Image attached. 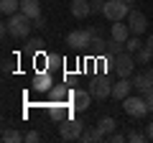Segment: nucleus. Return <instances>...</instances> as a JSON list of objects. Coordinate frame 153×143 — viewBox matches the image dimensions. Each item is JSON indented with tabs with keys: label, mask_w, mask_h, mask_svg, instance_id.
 I'll return each instance as SVG.
<instances>
[{
	"label": "nucleus",
	"mask_w": 153,
	"mask_h": 143,
	"mask_svg": "<svg viewBox=\"0 0 153 143\" xmlns=\"http://www.w3.org/2000/svg\"><path fill=\"white\" fill-rule=\"evenodd\" d=\"M125 3H135V0H125Z\"/></svg>",
	"instance_id": "nucleus-36"
},
{
	"label": "nucleus",
	"mask_w": 153,
	"mask_h": 143,
	"mask_svg": "<svg viewBox=\"0 0 153 143\" xmlns=\"http://www.w3.org/2000/svg\"><path fill=\"white\" fill-rule=\"evenodd\" d=\"M79 141H82V143H92V141H107V136H105V133L100 130L97 125H94V128H87V130L82 133V138H79Z\"/></svg>",
	"instance_id": "nucleus-18"
},
{
	"label": "nucleus",
	"mask_w": 153,
	"mask_h": 143,
	"mask_svg": "<svg viewBox=\"0 0 153 143\" xmlns=\"http://www.w3.org/2000/svg\"><path fill=\"white\" fill-rule=\"evenodd\" d=\"M130 36H133V33H130V26H128V23H123V21H115V23H112V39H115V41L125 44Z\"/></svg>",
	"instance_id": "nucleus-16"
},
{
	"label": "nucleus",
	"mask_w": 153,
	"mask_h": 143,
	"mask_svg": "<svg viewBox=\"0 0 153 143\" xmlns=\"http://www.w3.org/2000/svg\"><path fill=\"white\" fill-rule=\"evenodd\" d=\"M69 10L74 18H87V16H92V3L89 0H71Z\"/></svg>",
	"instance_id": "nucleus-13"
},
{
	"label": "nucleus",
	"mask_w": 153,
	"mask_h": 143,
	"mask_svg": "<svg viewBox=\"0 0 153 143\" xmlns=\"http://www.w3.org/2000/svg\"><path fill=\"white\" fill-rule=\"evenodd\" d=\"M128 26H130L133 36H140V33L148 31V18L143 16L140 10H133V8H130V13H128Z\"/></svg>",
	"instance_id": "nucleus-8"
},
{
	"label": "nucleus",
	"mask_w": 153,
	"mask_h": 143,
	"mask_svg": "<svg viewBox=\"0 0 153 143\" xmlns=\"http://www.w3.org/2000/svg\"><path fill=\"white\" fill-rule=\"evenodd\" d=\"M133 87H135L140 95L151 92V89H153V74H151V72H146V74H135V77H133Z\"/></svg>",
	"instance_id": "nucleus-14"
},
{
	"label": "nucleus",
	"mask_w": 153,
	"mask_h": 143,
	"mask_svg": "<svg viewBox=\"0 0 153 143\" xmlns=\"http://www.w3.org/2000/svg\"><path fill=\"white\" fill-rule=\"evenodd\" d=\"M3 141L5 143H21V141H26V136H21L18 133V128H3Z\"/></svg>",
	"instance_id": "nucleus-21"
},
{
	"label": "nucleus",
	"mask_w": 153,
	"mask_h": 143,
	"mask_svg": "<svg viewBox=\"0 0 153 143\" xmlns=\"http://www.w3.org/2000/svg\"><path fill=\"white\" fill-rule=\"evenodd\" d=\"M41 49H44V39H38V36H36V39H28V44H26L28 54H38Z\"/></svg>",
	"instance_id": "nucleus-24"
},
{
	"label": "nucleus",
	"mask_w": 153,
	"mask_h": 143,
	"mask_svg": "<svg viewBox=\"0 0 153 143\" xmlns=\"http://www.w3.org/2000/svg\"><path fill=\"white\" fill-rule=\"evenodd\" d=\"M107 141L110 143H123V141H128V136H123V133H110Z\"/></svg>",
	"instance_id": "nucleus-29"
},
{
	"label": "nucleus",
	"mask_w": 153,
	"mask_h": 143,
	"mask_svg": "<svg viewBox=\"0 0 153 143\" xmlns=\"http://www.w3.org/2000/svg\"><path fill=\"white\" fill-rule=\"evenodd\" d=\"M92 3V13H102L105 10V0H89Z\"/></svg>",
	"instance_id": "nucleus-30"
},
{
	"label": "nucleus",
	"mask_w": 153,
	"mask_h": 143,
	"mask_svg": "<svg viewBox=\"0 0 153 143\" xmlns=\"http://www.w3.org/2000/svg\"><path fill=\"white\" fill-rule=\"evenodd\" d=\"M21 10L26 13L28 18H38V16H41V5H38V0H21Z\"/></svg>",
	"instance_id": "nucleus-17"
},
{
	"label": "nucleus",
	"mask_w": 153,
	"mask_h": 143,
	"mask_svg": "<svg viewBox=\"0 0 153 143\" xmlns=\"http://www.w3.org/2000/svg\"><path fill=\"white\" fill-rule=\"evenodd\" d=\"M151 74H153V66H151Z\"/></svg>",
	"instance_id": "nucleus-37"
},
{
	"label": "nucleus",
	"mask_w": 153,
	"mask_h": 143,
	"mask_svg": "<svg viewBox=\"0 0 153 143\" xmlns=\"http://www.w3.org/2000/svg\"><path fill=\"white\" fill-rule=\"evenodd\" d=\"M92 92H89V89H71V97H69V102H71V107H74V110H87L89 105H92Z\"/></svg>",
	"instance_id": "nucleus-9"
},
{
	"label": "nucleus",
	"mask_w": 153,
	"mask_h": 143,
	"mask_svg": "<svg viewBox=\"0 0 153 143\" xmlns=\"http://www.w3.org/2000/svg\"><path fill=\"white\" fill-rule=\"evenodd\" d=\"M82 133H84V123H82V120L66 118V120L59 123V136H61V141H79Z\"/></svg>",
	"instance_id": "nucleus-6"
},
{
	"label": "nucleus",
	"mask_w": 153,
	"mask_h": 143,
	"mask_svg": "<svg viewBox=\"0 0 153 143\" xmlns=\"http://www.w3.org/2000/svg\"><path fill=\"white\" fill-rule=\"evenodd\" d=\"M105 64L112 66L117 72V77H130L133 72H135V56L130 51H120V54H115L112 59H105Z\"/></svg>",
	"instance_id": "nucleus-3"
},
{
	"label": "nucleus",
	"mask_w": 153,
	"mask_h": 143,
	"mask_svg": "<svg viewBox=\"0 0 153 143\" xmlns=\"http://www.w3.org/2000/svg\"><path fill=\"white\" fill-rule=\"evenodd\" d=\"M71 105H66V102H51V107H49V115L54 118V120H66V118H71Z\"/></svg>",
	"instance_id": "nucleus-12"
},
{
	"label": "nucleus",
	"mask_w": 153,
	"mask_h": 143,
	"mask_svg": "<svg viewBox=\"0 0 153 143\" xmlns=\"http://www.w3.org/2000/svg\"><path fill=\"white\" fill-rule=\"evenodd\" d=\"M46 61H49V64H46V69H49L51 74H54V69H59V66H61V56L49 54V56H46Z\"/></svg>",
	"instance_id": "nucleus-26"
},
{
	"label": "nucleus",
	"mask_w": 153,
	"mask_h": 143,
	"mask_svg": "<svg viewBox=\"0 0 153 143\" xmlns=\"http://www.w3.org/2000/svg\"><path fill=\"white\" fill-rule=\"evenodd\" d=\"M44 26H46V18H44V16L33 18V28H44Z\"/></svg>",
	"instance_id": "nucleus-33"
},
{
	"label": "nucleus",
	"mask_w": 153,
	"mask_h": 143,
	"mask_svg": "<svg viewBox=\"0 0 153 143\" xmlns=\"http://www.w3.org/2000/svg\"><path fill=\"white\" fill-rule=\"evenodd\" d=\"M8 33H10L13 39H28L33 31V18H28L23 10L13 13V16H8Z\"/></svg>",
	"instance_id": "nucleus-1"
},
{
	"label": "nucleus",
	"mask_w": 153,
	"mask_h": 143,
	"mask_svg": "<svg viewBox=\"0 0 153 143\" xmlns=\"http://www.w3.org/2000/svg\"><path fill=\"white\" fill-rule=\"evenodd\" d=\"M107 46H110V41H105V39H100V36H97V39L89 44V51H92L94 56H105V54H107Z\"/></svg>",
	"instance_id": "nucleus-22"
},
{
	"label": "nucleus",
	"mask_w": 153,
	"mask_h": 143,
	"mask_svg": "<svg viewBox=\"0 0 153 143\" xmlns=\"http://www.w3.org/2000/svg\"><path fill=\"white\" fill-rule=\"evenodd\" d=\"M97 128L105 133V136H110V133L117 130V120H115V118H110V115H105V118H100V120H97Z\"/></svg>",
	"instance_id": "nucleus-20"
},
{
	"label": "nucleus",
	"mask_w": 153,
	"mask_h": 143,
	"mask_svg": "<svg viewBox=\"0 0 153 143\" xmlns=\"http://www.w3.org/2000/svg\"><path fill=\"white\" fill-rule=\"evenodd\" d=\"M128 13H130V3H125V0H105V10H102V16L107 18L110 23H115V21H125Z\"/></svg>",
	"instance_id": "nucleus-5"
},
{
	"label": "nucleus",
	"mask_w": 153,
	"mask_h": 143,
	"mask_svg": "<svg viewBox=\"0 0 153 143\" xmlns=\"http://www.w3.org/2000/svg\"><path fill=\"white\" fill-rule=\"evenodd\" d=\"M51 87H54V74L49 69H41L33 74V89L36 92H49Z\"/></svg>",
	"instance_id": "nucleus-10"
},
{
	"label": "nucleus",
	"mask_w": 153,
	"mask_h": 143,
	"mask_svg": "<svg viewBox=\"0 0 153 143\" xmlns=\"http://www.w3.org/2000/svg\"><path fill=\"white\" fill-rule=\"evenodd\" d=\"M97 36H100V33H97V28H94V26L82 28V31H71L69 36H66V46H69V49H74V51L89 49V44H92Z\"/></svg>",
	"instance_id": "nucleus-2"
},
{
	"label": "nucleus",
	"mask_w": 153,
	"mask_h": 143,
	"mask_svg": "<svg viewBox=\"0 0 153 143\" xmlns=\"http://www.w3.org/2000/svg\"><path fill=\"white\" fill-rule=\"evenodd\" d=\"M46 95H49L51 102H66V100L71 97V89L66 87V84H56V87H51Z\"/></svg>",
	"instance_id": "nucleus-15"
},
{
	"label": "nucleus",
	"mask_w": 153,
	"mask_h": 143,
	"mask_svg": "<svg viewBox=\"0 0 153 143\" xmlns=\"http://www.w3.org/2000/svg\"><path fill=\"white\" fill-rule=\"evenodd\" d=\"M135 64H153V49L148 44H143L135 51Z\"/></svg>",
	"instance_id": "nucleus-19"
},
{
	"label": "nucleus",
	"mask_w": 153,
	"mask_h": 143,
	"mask_svg": "<svg viewBox=\"0 0 153 143\" xmlns=\"http://www.w3.org/2000/svg\"><path fill=\"white\" fill-rule=\"evenodd\" d=\"M146 138H148V133L143 136L140 130H130V133H128V141H130V143H143Z\"/></svg>",
	"instance_id": "nucleus-27"
},
{
	"label": "nucleus",
	"mask_w": 153,
	"mask_h": 143,
	"mask_svg": "<svg viewBox=\"0 0 153 143\" xmlns=\"http://www.w3.org/2000/svg\"><path fill=\"white\" fill-rule=\"evenodd\" d=\"M0 10H3V16H13L21 10V0H0Z\"/></svg>",
	"instance_id": "nucleus-23"
},
{
	"label": "nucleus",
	"mask_w": 153,
	"mask_h": 143,
	"mask_svg": "<svg viewBox=\"0 0 153 143\" xmlns=\"http://www.w3.org/2000/svg\"><path fill=\"white\" fill-rule=\"evenodd\" d=\"M146 44V41H140V36H130V39L125 41V51H130V54H135L140 46Z\"/></svg>",
	"instance_id": "nucleus-25"
},
{
	"label": "nucleus",
	"mask_w": 153,
	"mask_h": 143,
	"mask_svg": "<svg viewBox=\"0 0 153 143\" xmlns=\"http://www.w3.org/2000/svg\"><path fill=\"white\" fill-rule=\"evenodd\" d=\"M133 89H135V87H133V79L130 77H120L117 82L112 84V97L115 100H125Z\"/></svg>",
	"instance_id": "nucleus-11"
},
{
	"label": "nucleus",
	"mask_w": 153,
	"mask_h": 143,
	"mask_svg": "<svg viewBox=\"0 0 153 143\" xmlns=\"http://www.w3.org/2000/svg\"><path fill=\"white\" fill-rule=\"evenodd\" d=\"M148 138L153 141V123H148Z\"/></svg>",
	"instance_id": "nucleus-34"
},
{
	"label": "nucleus",
	"mask_w": 153,
	"mask_h": 143,
	"mask_svg": "<svg viewBox=\"0 0 153 143\" xmlns=\"http://www.w3.org/2000/svg\"><path fill=\"white\" fill-rule=\"evenodd\" d=\"M123 110H125L130 118H138V120L151 112V110H148V105H146V97H143L140 92H138V95H128V97L123 100Z\"/></svg>",
	"instance_id": "nucleus-4"
},
{
	"label": "nucleus",
	"mask_w": 153,
	"mask_h": 143,
	"mask_svg": "<svg viewBox=\"0 0 153 143\" xmlns=\"http://www.w3.org/2000/svg\"><path fill=\"white\" fill-rule=\"evenodd\" d=\"M143 97H146V105H148V110L153 112V89H151V92H146Z\"/></svg>",
	"instance_id": "nucleus-32"
},
{
	"label": "nucleus",
	"mask_w": 153,
	"mask_h": 143,
	"mask_svg": "<svg viewBox=\"0 0 153 143\" xmlns=\"http://www.w3.org/2000/svg\"><path fill=\"white\" fill-rule=\"evenodd\" d=\"M13 69H16V64H13V59H10V56H5V59H3V72H5V74H10Z\"/></svg>",
	"instance_id": "nucleus-28"
},
{
	"label": "nucleus",
	"mask_w": 153,
	"mask_h": 143,
	"mask_svg": "<svg viewBox=\"0 0 153 143\" xmlns=\"http://www.w3.org/2000/svg\"><path fill=\"white\" fill-rule=\"evenodd\" d=\"M38 138H41V136H38V130H28L26 133V141L28 143H38Z\"/></svg>",
	"instance_id": "nucleus-31"
},
{
	"label": "nucleus",
	"mask_w": 153,
	"mask_h": 143,
	"mask_svg": "<svg viewBox=\"0 0 153 143\" xmlns=\"http://www.w3.org/2000/svg\"><path fill=\"white\" fill-rule=\"evenodd\" d=\"M146 44H148V46H151V49H153V33H151V36H148V39H146Z\"/></svg>",
	"instance_id": "nucleus-35"
},
{
	"label": "nucleus",
	"mask_w": 153,
	"mask_h": 143,
	"mask_svg": "<svg viewBox=\"0 0 153 143\" xmlns=\"http://www.w3.org/2000/svg\"><path fill=\"white\" fill-rule=\"evenodd\" d=\"M89 92H92V97L94 100H107V97H112V84H110V79L107 77H94L92 79V84H89Z\"/></svg>",
	"instance_id": "nucleus-7"
}]
</instances>
